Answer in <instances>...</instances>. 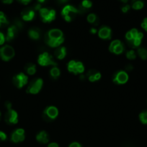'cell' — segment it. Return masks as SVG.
Here are the masks:
<instances>
[{
    "label": "cell",
    "instance_id": "6da1fadb",
    "mask_svg": "<svg viewBox=\"0 0 147 147\" xmlns=\"http://www.w3.org/2000/svg\"><path fill=\"white\" fill-rule=\"evenodd\" d=\"M64 41L63 32L59 29H52L46 33L45 42L51 47H59Z\"/></svg>",
    "mask_w": 147,
    "mask_h": 147
},
{
    "label": "cell",
    "instance_id": "7a4b0ae2",
    "mask_svg": "<svg viewBox=\"0 0 147 147\" xmlns=\"http://www.w3.org/2000/svg\"><path fill=\"white\" fill-rule=\"evenodd\" d=\"M79 9L74 6L68 4L63 8L61 11V15L65 20L68 22L72 21L75 17L76 14L79 12Z\"/></svg>",
    "mask_w": 147,
    "mask_h": 147
},
{
    "label": "cell",
    "instance_id": "3957f363",
    "mask_svg": "<svg viewBox=\"0 0 147 147\" xmlns=\"http://www.w3.org/2000/svg\"><path fill=\"white\" fill-rule=\"evenodd\" d=\"M14 55H15V52L12 46L6 45L0 47V58L3 61H10L14 57Z\"/></svg>",
    "mask_w": 147,
    "mask_h": 147
},
{
    "label": "cell",
    "instance_id": "277c9868",
    "mask_svg": "<svg viewBox=\"0 0 147 147\" xmlns=\"http://www.w3.org/2000/svg\"><path fill=\"white\" fill-rule=\"evenodd\" d=\"M42 21L45 23L51 22L56 18V13L54 9H49L48 8H41L39 10Z\"/></svg>",
    "mask_w": 147,
    "mask_h": 147
},
{
    "label": "cell",
    "instance_id": "5b68a950",
    "mask_svg": "<svg viewBox=\"0 0 147 147\" xmlns=\"http://www.w3.org/2000/svg\"><path fill=\"white\" fill-rule=\"evenodd\" d=\"M67 69L70 73L74 75L82 74L84 71V66L82 62L71 60L67 65Z\"/></svg>",
    "mask_w": 147,
    "mask_h": 147
},
{
    "label": "cell",
    "instance_id": "8992f818",
    "mask_svg": "<svg viewBox=\"0 0 147 147\" xmlns=\"http://www.w3.org/2000/svg\"><path fill=\"white\" fill-rule=\"evenodd\" d=\"M59 115V110L56 107L50 106L45 109L43 113V118L46 121L50 122L55 120Z\"/></svg>",
    "mask_w": 147,
    "mask_h": 147
},
{
    "label": "cell",
    "instance_id": "52a82bcc",
    "mask_svg": "<svg viewBox=\"0 0 147 147\" xmlns=\"http://www.w3.org/2000/svg\"><path fill=\"white\" fill-rule=\"evenodd\" d=\"M43 85V80L42 78H35L32 80L27 86V93L30 94H37L41 90Z\"/></svg>",
    "mask_w": 147,
    "mask_h": 147
},
{
    "label": "cell",
    "instance_id": "ba28073f",
    "mask_svg": "<svg viewBox=\"0 0 147 147\" xmlns=\"http://www.w3.org/2000/svg\"><path fill=\"white\" fill-rule=\"evenodd\" d=\"M37 63L41 66L57 65V63L54 61L53 57L48 53H46V52L39 55L38 58H37Z\"/></svg>",
    "mask_w": 147,
    "mask_h": 147
},
{
    "label": "cell",
    "instance_id": "9c48e42d",
    "mask_svg": "<svg viewBox=\"0 0 147 147\" xmlns=\"http://www.w3.org/2000/svg\"><path fill=\"white\" fill-rule=\"evenodd\" d=\"M28 81V77L24 73H20L14 76L12 78V83L17 88H22L24 87Z\"/></svg>",
    "mask_w": 147,
    "mask_h": 147
},
{
    "label": "cell",
    "instance_id": "30bf717a",
    "mask_svg": "<svg viewBox=\"0 0 147 147\" xmlns=\"http://www.w3.org/2000/svg\"><path fill=\"white\" fill-rule=\"evenodd\" d=\"M4 121L9 125H14L18 122V114L12 109H9L4 115Z\"/></svg>",
    "mask_w": 147,
    "mask_h": 147
},
{
    "label": "cell",
    "instance_id": "8fae6325",
    "mask_svg": "<svg viewBox=\"0 0 147 147\" xmlns=\"http://www.w3.org/2000/svg\"><path fill=\"white\" fill-rule=\"evenodd\" d=\"M109 50L114 54H121L124 51V45L119 40H113L110 45Z\"/></svg>",
    "mask_w": 147,
    "mask_h": 147
},
{
    "label": "cell",
    "instance_id": "7c38bea8",
    "mask_svg": "<svg viewBox=\"0 0 147 147\" xmlns=\"http://www.w3.org/2000/svg\"><path fill=\"white\" fill-rule=\"evenodd\" d=\"M128 78L129 77H128V75L126 72L120 70V71H118V73H115L112 80L116 84L122 85L127 83V81L128 80Z\"/></svg>",
    "mask_w": 147,
    "mask_h": 147
},
{
    "label": "cell",
    "instance_id": "4fadbf2b",
    "mask_svg": "<svg viewBox=\"0 0 147 147\" xmlns=\"http://www.w3.org/2000/svg\"><path fill=\"white\" fill-rule=\"evenodd\" d=\"M24 130L22 129H17L12 133L11 141L14 143H20L24 140Z\"/></svg>",
    "mask_w": 147,
    "mask_h": 147
},
{
    "label": "cell",
    "instance_id": "5bb4252c",
    "mask_svg": "<svg viewBox=\"0 0 147 147\" xmlns=\"http://www.w3.org/2000/svg\"><path fill=\"white\" fill-rule=\"evenodd\" d=\"M19 28L15 25V24H12V25L10 26L7 30V33H6V41L10 42L12 40H14V37L17 35V32H18Z\"/></svg>",
    "mask_w": 147,
    "mask_h": 147
},
{
    "label": "cell",
    "instance_id": "9a60e30c",
    "mask_svg": "<svg viewBox=\"0 0 147 147\" xmlns=\"http://www.w3.org/2000/svg\"><path fill=\"white\" fill-rule=\"evenodd\" d=\"M98 35L102 40H109L111 38L112 30L107 26H103L98 31Z\"/></svg>",
    "mask_w": 147,
    "mask_h": 147
},
{
    "label": "cell",
    "instance_id": "2e32d148",
    "mask_svg": "<svg viewBox=\"0 0 147 147\" xmlns=\"http://www.w3.org/2000/svg\"><path fill=\"white\" fill-rule=\"evenodd\" d=\"M21 14L24 21H31L35 17V10L31 8H26L22 11Z\"/></svg>",
    "mask_w": 147,
    "mask_h": 147
},
{
    "label": "cell",
    "instance_id": "e0dca14e",
    "mask_svg": "<svg viewBox=\"0 0 147 147\" xmlns=\"http://www.w3.org/2000/svg\"><path fill=\"white\" fill-rule=\"evenodd\" d=\"M86 77L90 82H95L101 78V73L95 70H90L86 73Z\"/></svg>",
    "mask_w": 147,
    "mask_h": 147
},
{
    "label": "cell",
    "instance_id": "ac0fdd59",
    "mask_svg": "<svg viewBox=\"0 0 147 147\" xmlns=\"http://www.w3.org/2000/svg\"><path fill=\"white\" fill-rule=\"evenodd\" d=\"M36 140L40 144H46L48 143L49 142V136L48 134V133L45 131H41L40 132H39L38 134L36 136Z\"/></svg>",
    "mask_w": 147,
    "mask_h": 147
},
{
    "label": "cell",
    "instance_id": "d6986e66",
    "mask_svg": "<svg viewBox=\"0 0 147 147\" xmlns=\"http://www.w3.org/2000/svg\"><path fill=\"white\" fill-rule=\"evenodd\" d=\"M66 54H67V52H66V49L65 47H59V48L56 49L54 53L55 56L59 60H62V59L64 58L66 56Z\"/></svg>",
    "mask_w": 147,
    "mask_h": 147
},
{
    "label": "cell",
    "instance_id": "ffe728a7",
    "mask_svg": "<svg viewBox=\"0 0 147 147\" xmlns=\"http://www.w3.org/2000/svg\"><path fill=\"white\" fill-rule=\"evenodd\" d=\"M138 33H139V32L138 31V30L133 28L132 29V30H129V31L125 34V38L128 40V42H130L132 41L133 40H134V39L138 36Z\"/></svg>",
    "mask_w": 147,
    "mask_h": 147
},
{
    "label": "cell",
    "instance_id": "44dd1931",
    "mask_svg": "<svg viewBox=\"0 0 147 147\" xmlns=\"http://www.w3.org/2000/svg\"><path fill=\"white\" fill-rule=\"evenodd\" d=\"M28 34L30 38L33 39V40H37L40 38V30L36 28V27L31 28L29 30Z\"/></svg>",
    "mask_w": 147,
    "mask_h": 147
},
{
    "label": "cell",
    "instance_id": "7402d4cb",
    "mask_svg": "<svg viewBox=\"0 0 147 147\" xmlns=\"http://www.w3.org/2000/svg\"><path fill=\"white\" fill-rule=\"evenodd\" d=\"M143 37H144V34H143L142 32H140L138 33V36L135 37L134 40H133L132 41L130 42V45H131L133 47H137L141 45V40H142Z\"/></svg>",
    "mask_w": 147,
    "mask_h": 147
},
{
    "label": "cell",
    "instance_id": "603a6c76",
    "mask_svg": "<svg viewBox=\"0 0 147 147\" xmlns=\"http://www.w3.org/2000/svg\"><path fill=\"white\" fill-rule=\"evenodd\" d=\"M26 73L30 76H33L36 73V66L33 63H27L24 67Z\"/></svg>",
    "mask_w": 147,
    "mask_h": 147
},
{
    "label": "cell",
    "instance_id": "cb8c5ba5",
    "mask_svg": "<svg viewBox=\"0 0 147 147\" xmlns=\"http://www.w3.org/2000/svg\"><path fill=\"white\" fill-rule=\"evenodd\" d=\"M61 74V71L59 70V68H58L57 67H53L50 69V75L51 76V78L53 79H57L59 77Z\"/></svg>",
    "mask_w": 147,
    "mask_h": 147
},
{
    "label": "cell",
    "instance_id": "d4e9b609",
    "mask_svg": "<svg viewBox=\"0 0 147 147\" xmlns=\"http://www.w3.org/2000/svg\"><path fill=\"white\" fill-rule=\"evenodd\" d=\"M92 6V2L90 0H83L80 6V9L85 11L86 9H89Z\"/></svg>",
    "mask_w": 147,
    "mask_h": 147
},
{
    "label": "cell",
    "instance_id": "484cf974",
    "mask_svg": "<svg viewBox=\"0 0 147 147\" xmlns=\"http://www.w3.org/2000/svg\"><path fill=\"white\" fill-rule=\"evenodd\" d=\"M144 2L141 0H133L132 2V8L135 10H139L144 7Z\"/></svg>",
    "mask_w": 147,
    "mask_h": 147
},
{
    "label": "cell",
    "instance_id": "4316f807",
    "mask_svg": "<svg viewBox=\"0 0 147 147\" xmlns=\"http://www.w3.org/2000/svg\"><path fill=\"white\" fill-rule=\"evenodd\" d=\"M9 24V22L7 20V17L5 16L3 11H0V28L7 25Z\"/></svg>",
    "mask_w": 147,
    "mask_h": 147
},
{
    "label": "cell",
    "instance_id": "83f0119b",
    "mask_svg": "<svg viewBox=\"0 0 147 147\" xmlns=\"http://www.w3.org/2000/svg\"><path fill=\"white\" fill-rule=\"evenodd\" d=\"M138 55L142 60H146L147 59V50L146 48H139L138 50Z\"/></svg>",
    "mask_w": 147,
    "mask_h": 147
},
{
    "label": "cell",
    "instance_id": "f1b7e54d",
    "mask_svg": "<svg viewBox=\"0 0 147 147\" xmlns=\"http://www.w3.org/2000/svg\"><path fill=\"white\" fill-rule=\"evenodd\" d=\"M139 119L141 123H144V124H147V111L140 113Z\"/></svg>",
    "mask_w": 147,
    "mask_h": 147
},
{
    "label": "cell",
    "instance_id": "f546056e",
    "mask_svg": "<svg viewBox=\"0 0 147 147\" xmlns=\"http://www.w3.org/2000/svg\"><path fill=\"white\" fill-rule=\"evenodd\" d=\"M97 20V16L95 14L93 13H91L89 15L87 16V21L88 22H89L90 24H94V23L96 22Z\"/></svg>",
    "mask_w": 147,
    "mask_h": 147
},
{
    "label": "cell",
    "instance_id": "4dcf8cb0",
    "mask_svg": "<svg viewBox=\"0 0 147 147\" xmlns=\"http://www.w3.org/2000/svg\"><path fill=\"white\" fill-rule=\"evenodd\" d=\"M126 57L128 60H134L136 57V55L134 50H129L126 53Z\"/></svg>",
    "mask_w": 147,
    "mask_h": 147
},
{
    "label": "cell",
    "instance_id": "1f68e13d",
    "mask_svg": "<svg viewBox=\"0 0 147 147\" xmlns=\"http://www.w3.org/2000/svg\"><path fill=\"white\" fill-rule=\"evenodd\" d=\"M6 41V37H5V34H4L3 32H0V46L3 45L4 44Z\"/></svg>",
    "mask_w": 147,
    "mask_h": 147
},
{
    "label": "cell",
    "instance_id": "d6a6232c",
    "mask_svg": "<svg viewBox=\"0 0 147 147\" xmlns=\"http://www.w3.org/2000/svg\"><path fill=\"white\" fill-rule=\"evenodd\" d=\"M7 139V136L6 134V133H4L2 131H0V141L1 142H4L6 141Z\"/></svg>",
    "mask_w": 147,
    "mask_h": 147
},
{
    "label": "cell",
    "instance_id": "836d02e7",
    "mask_svg": "<svg viewBox=\"0 0 147 147\" xmlns=\"http://www.w3.org/2000/svg\"><path fill=\"white\" fill-rule=\"evenodd\" d=\"M130 9H131V6L128 5V4H126V5L123 6V7H122L121 10H122V11L123 13H127L128 11H129Z\"/></svg>",
    "mask_w": 147,
    "mask_h": 147
},
{
    "label": "cell",
    "instance_id": "e575fe53",
    "mask_svg": "<svg viewBox=\"0 0 147 147\" xmlns=\"http://www.w3.org/2000/svg\"><path fill=\"white\" fill-rule=\"evenodd\" d=\"M141 27L147 32V18H145L141 23Z\"/></svg>",
    "mask_w": 147,
    "mask_h": 147
},
{
    "label": "cell",
    "instance_id": "d590c367",
    "mask_svg": "<svg viewBox=\"0 0 147 147\" xmlns=\"http://www.w3.org/2000/svg\"><path fill=\"white\" fill-rule=\"evenodd\" d=\"M69 147H82V145H81L79 143H78V142H73V143H71L70 145H69Z\"/></svg>",
    "mask_w": 147,
    "mask_h": 147
},
{
    "label": "cell",
    "instance_id": "8d00e7d4",
    "mask_svg": "<svg viewBox=\"0 0 147 147\" xmlns=\"http://www.w3.org/2000/svg\"><path fill=\"white\" fill-rule=\"evenodd\" d=\"M133 66L131 64H128L125 66V70L127 71H131V70H133Z\"/></svg>",
    "mask_w": 147,
    "mask_h": 147
},
{
    "label": "cell",
    "instance_id": "74e56055",
    "mask_svg": "<svg viewBox=\"0 0 147 147\" xmlns=\"http://www.w3.org/2000/svg\"><path fill=\"white\" fill-rule=\"evenodd\" d=\"M5 107L7 109V110H9V109H12V103H10V101H7L5 103Z\"/></svg>",
    "mask_w": 147,
    "mask_h": 147
},
{
    "label": "cell",
    "instance_id": "f35d334b",
    "mask_svg": "<svg viewBox=\"0 0 147 147\" xmlns=\"http://www.w3.org/2000/svg\"><path fill=\"white\" fill-rule=\"evenodd\" d=\"M40 9H41V5H40V3H37V4H36L35 5L34 9H33L35 10V11H39Z\"/></svg>",
    "mask_w": 147,
    "mask_h": 147
},
{
    "label": "cell",
    "instance_id": "ab89813d",
    "mask_svg": "<svg viewBox=\"0 0 147 147\" xmlns=\"http://www.w3.org/2000/svg\"><path fill=\"white\" fill-rule=\"evenodd\" d=\"M47 147H59V146L57 143H56V142H52V143L49 144Z\"/></svg>",
    "mask_w": 147,
    "mask_h": 147
},
{
    "label": "cell",
    "instance_id": "60d3db41",
    "mask_svg": "<svg viewBox=\"0 0 147 147\" xmlns=\"http://www.w3.org/2000/svg\"><path fill=\"white\" fill-rule=\"evenodd\" d=\"M89 32H90L91 34H96L97 32V30L96 28H95V27H92V28L90 29V30H89Z\"/></svg>",
    "mask_w": 147,
    "mask_h": 147
},
{
    "label": "cell",
    "instance_id": "b9f144b4",
    "mask_svg": "<svg viewBox=\"0 0 147 147\" xmlns=\"http://www.w3.org/2000/svg\"><path fill=\"white\" fill-rule=\"evenodd\" d=\"M18 1H20V2L23 4H27L28 3H30L32 0H18Z\"/></svg>",
    "mask_w": 147,
    "mask_h": 147
},
{
    "label": "cell",
    "instance_id": "7bdbcfd3",
    "mask_svg": "<svg viewBox=\"0 0 147 147\" xmlns=\"http://www.w3.org/2000/svg\"><path fill=\"white\" fill-rule=\"evenodd\" d=\"M13 1H14V0H1V1H2L4 4H12V3L13 2Z\"/></svg>",
    "mask_w": 147,
    "mask_h": 147
},
{
    "label": "cell",
    "instance_id": "ee69618b",
    "mask_svg": "<svg viewBox=\"0 0 147 147\" xmlns=\"http://www.w3.org/2000/svg\"><path fill=\"white\" fill-rule=\"evenodd\" d=\"M85 78H86V76H85L84 75H83V74L79 75V79H80L81 80H84L85 79Z\"/></svg>",
    "mask_w": 147,
    "mask_h": 147
},
{
    "label": "cell",
    "instance_id": "f6af8a7d",
    "mask_svg": "<svg viewBox=\"0 0 147 147\" xmlns=\"http://www.w3.org/2000/svg\"><path fill=\"white\" fill-rule=\"evenodd\" d=\"M68 1H69V0H58L59 3H60V4H64V3L67 2Z\"/></svg>",
    "mask_w": 147,
    "mask_h": 147
},
{
    "label": "cell",
    "instance_id": "bcb514c9",
    "mask_svg": "<svg viewBox=\"0 0 147 147\" xmlns=\"http://www.w3.org/2000/svg\"><path fill=\"white\" fill-rule=\"evenodd\" d=\"M45 1H46V0H37V1H38V3H43Z\"/></svg>",
    "mask_w": 147,
    "mask_h": 147
},
{
    "label": "cell",
    "instance_id": "7dc6e473",
    "mask_svg": "<svg viewBox=\"0 0 147 147\" xmlns=\"http://www.w3.org/2000/svg\"><path fill=\"white\" fill-rule=\"evenodd\" d=\"M121 1H122V2H124V3H126L127 1H128V0H121Z\"/></svg>",
    "mask_w": 147,
    "mask_h": 147
},
{
    "label": "cell",
    "instance_id": "c3c4849f",
    "mask_svg": "<svg viewBox=\"0 0 147 147\" xmlns=\"http://www.w3.org/2000/svg\"><path fill=\"white\" fill-rule=\"evenodd\" d=\"M1 111H0V121H1Z\"/></svg>",
    "mask_w": 147,
    "mask_h": 147
}]
</instances>
